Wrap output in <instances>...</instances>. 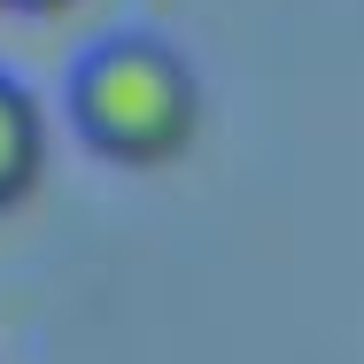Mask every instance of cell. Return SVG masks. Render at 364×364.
I'll list each match as a JSON object with an SVG mask.
<instances>
[{"instance_id": "obj_1", "label": "cell", "mask_w": 364, "mask_h": 364, "mask_svg": "<svg viewBox=\"0 0 364 364\" xmlns=\"http://www.w3.org/2000/svg\"><path fill=\"white\" fill-rule=\"evenodd\" d=\"M70 124L109 163H171L202 132V77H194V63L171 39L117 31V39H101L77 63Z\"/></svg>"}, {"instance_id": "obj_2", "label": "cell", "mask_w": 364, "mask_h": 364, "mask_svg": "<svg viewBox=\"0 0 364 364\" xmlns=\"http://www.w3.org/2000/svg\"><path fill=\"white\" fill-rule=\"evenodd\" d=\"M47 171V101L0 70V210L23 202Z\"/></svg>"}, {"instance_id": "obj_3", "label": "cell", "mask_w": 364, "mask_h": 364, "mask_svg": "<svg viewBox=\"0 0 364 364\" xmlns=\"http://www.w3.org/2000/svg\"><path fill=\"white\" fill-rule=\"evenodd\" d=\"M16 8H63V0H16Z\"/></svg>"}]
</instances>
